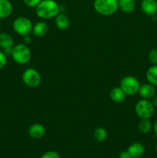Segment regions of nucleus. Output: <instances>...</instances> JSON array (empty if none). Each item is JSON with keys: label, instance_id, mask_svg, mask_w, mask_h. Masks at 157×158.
Wrapping results in <instances>:
<instances>
[{"label": "nucleus", "instance_id": "6ab92c4d", "mask_svg": "<svg viewBox=\"0 0 157 158\" xmlns=\"http://www.w3.org/2000/svg\"><path fill=\"white\" fill-rule=\"evenodd\" d=\"M153 123L151 122L150 119H140L138 123V130L141 134H147L152 130Z\"/></svg>", "mask_w": 157, "mask_h": 158}, {"label": "nucleus", "instance_id": "393cba45", "mask_svg": "<svg viewBox=\"0 0 157 158\" xmlns=\"http://www.w3.org/2000/svg\"><path fill=\"white\" fill-rule=\"evenodd\" d=\"M119 157V158H131V156L127 151H123V152L120 153Z\"/></svg>", "mask_w": 157, "mask_h": 158}, {"label": "nucleus", "instance_id": "a878e982", "mask_svg": "<svg viewBox=\"0 0 157 158\" xmlns=\"http://www.w3.org/2000/svg\"><path fill=\"white\" fill-rule=\"evenodd\" d=\"M23 41H24V44L28 45L31 43L32 41V38H31L30 35H26V36H23Z\"/></svg>", "mask_w": 157, "mask_h": 158}, {"label": "nucleus", "instance_id": "ddd939ff", "mask_svg": "<svg viewBox=\"0 0 157 158\" xmlns=\"http://www.w3.org/2000/svg\"><path fill=\"white\" fill-rule=\"evenodd\" d=\"M127 151L131 158H141L145 154V147L141 143H133L128 148Z\"/></svg>", "mask_w": 157, "mask_h": 158}, {"label": "nucleus", "instance_id": "f3484780", "mask_svg": "<svg viewBox=\"0 0 157 158\" xmlns=\"http://www.w3.org/2000/svg\"><path fill=\"white\" fill-rule=\"evenodd\" d=\"M15 46L12 35L7 32H0V48L2 49H10Z\"/></svg>", "mask_w": 157, "mask_h": 158}, {"label": "nucleus", "instance_id": "9d476101", "mask_svg": "<svg viewBox=\"0 0 157 158\" xmlns=\"http://www.w3.org/2000/svg\"><path fill=\"white\" fill-rule=\"evenodd\" d=\"M141 9L146 15L152 16L157 14L156 0H143L141 2Z\"/></svg>", "mask_w": 157, "mask_h": 158}, {"label": "nucleus", "instance_id": "f8f14e48", "mask_svg": "<svg viewBox=\"0 0 157 158\" xmlns=\"http://www.w3.org/2000/svg\"><path fill=\"white\" fill-rule=\"evenodd\" d=\"M126 94L120 86L114 87L109 92V97L115 103H122L126 98Z\"/></svg>", "mask_w": 157, "mask_h": 158}, {"label": "nucleus", "instance_id": "9b49d317", "mask_svg": "<svg viewBox=\"0 0 157 158\" xmlns=\"http://www.w3.org/2000/svg\"><path fill=\"white\" fill-rule=\"evenodd\" d=\"M49 32V26L44 21H39L33 25L32 34L35 37H43Z\"/></svg>", "mask_w": 157, "mask_h": 158}, {"label": "nucleus", "instance_id": "423d86ee", "mask_svg": "<svg viewBox=\"0 0 157 158\" xmlns=\"http://www.w3.org/2000/svg\"><path fill=\"white\" fill-rule=\"evenodd\" d=\"M138 79L132 76H126L121 80L119 86L127 96H132L138 94L140 86Z\"/></svg>", "mask_w": 157, "mask_h": 158}, {"label": "nucleus", "instance_id": "f257e3e1", "mask_svg": "<svg viewBox=\"0 0 157 158\" xmlns=\"http://www.w3.org/2000/svg\"><path fill=\"white\" fill-rule=\"evenodd\" d=\"M35 9V15L42 19H54L60 13V6L55 0H42Z\"/></svg>", "mask_w": 157, "mask_h": 158}, {"label": "nucleus", "instance_id": "5701e85b", "mask_svg": "<svg viewBox=\"0 0 157 158\" xmlns=\"http://www.w3.org/2000/svg\"><path fill=\"white\" fill-rule=\"evenodd\" d=\"M22 1L27 7L35 8L39 4L42 0H22Z\"/></svg>", "mask_w": 157, "mask_h": 158}, {"label": "nucleus", "instance_id": "dca6fc26", "mask_svg": "<svg viewBox=\"0 0 157 158\" xmlns=\"http://www.w3.org/2000/svg\"><path fill=\"white\" fill-rule=\"evenodd\" d=\"M55 23L58 29L66 30L70 26V20L66 15L63 13H59L55 17Z\"/></svg>", "mask_w": 157, "mask_h": 158}, {"label": "nucleus", "instance_id": "20e7f679", "mask_svg": "<svg viewBox=\"0 0 157 158\" xmlns=\"http://www.w3.org/2000/svg\"><path fill=\"white\" fill-rule=\"evenodd\" d=\"M135 112L139 119H151L155 114V106L150 100L141 99L135 103Z\"/></svg>", "mask_w": 157, "mask_h": 158}, {"label": "nucleus", "instance_id": "39448f33", "mask_svg": "<svg viewBox=\"0 0 157 158\" xmlns=\"http://www.w3.org/2000/svg\"><path fill=\"white\" fill-rule=\"evenodd\" d=\"M12 28L15 33L22 36L32 34L33 24L31 19L26 16L17 17L12 23Z\"/></svg>", "mask_w": 157, "mask_h": 158}, {"label": "nucleus", "instance_id": "7ed1b4c3", "mask_svg": "<svg viewBox=\"0 0 157 158\" xmlns=\"http://www.w3.org/2000/svg\"><path fill=\"white\" fill-rule=\"evenodd\" d=\"M11 56L15 63L19 65H25L30 61L32 52L27 45L24 43H19L15 45L12 47Z\"/></svg>", "mask_w": 157, "mask_h": 158}, {"label": "nucleus", "instance_id": "a211bd4d", "mask_svg": "<svg viewBox=\"0 0 157 158\" xmlns=\"http://www.w3.org/2000/svg\"><path fill=\"white\" fill-rule=\"evenodd\" d=\"M146 78L148 83L157 87V65H152L146 73Z\"/></svg>", "mask_w": 157, "mask_h": 158}, {"label": "nucleus", "instance_id": "f03ea898", "mask_svg": "<svg viewBox=\"0 0 157 158\" xmlns=\"http://www.w3.org/2000/svg\"><path fill=\"white\" fill-rule=\"evenodd\" d=\"M93 8L99 15H112L119 9L118 0H94Z\"/></svg>", "mask_w": 157, "mask_h": 158}, {"label": "nucleus", "instance_id": "aec40b11", "mask_svg": "<svg viewBox=\"0 0 157 158\" xmlns=\"http://www.w3.org/2000/svg\"><path fill=\"white\" fill-rule=\"evenodd\" d=\"M108 137V133L106 130L103 127H98L94 131L93 137L96 141L103 142L106 140Z\"/></svg>", "mask_w": 157, "mask_h": 158}, {"label": "nucleus", "instance_id": "b1692460", "mask_svg": "<svg viewBox=\"0 0 157 158\" xmlns=\"http://www.w3.org/2000/svg\"><path fill=\"white\" fill-rule=\"evenodd\" d=\"M7 63V56L3 52V51H0V69L4 68Z\"/></svg>", "mask_w": 157, "mask_h": 158}, {"label": "nucleus", "instance_id": "c756f323", "mask_svg": "<svg viewBox=\"0 0 157 158\" xmlns=\"http://www.w3.org/2000/svg\"><path fill=\"white\" fill-rule=\"evenodd\" d=\"M1 26H2V24H1V19H0V29H1Z\"/></svg>", "mask_w": 157, "mask_h": 158}, {"label": "nucleus", "instance_id": "c85d7f7f", "mask_svg": "<svg viewBox=\"0 0 157 158\" xmlns=\"http://www.w3.org/2000/svg\"><path fill=\"white\" fill-rule=\"evenodd\" d=\"M155 151H156V153H157V143L156 144H155Z\"/></svg>", "mask_w": 157, "mask_h": 158}, {"label": "nucleus", "instance_id": "6e6552de", "mask_svg": "<svg viewBox=\"0 0 157 158\" xmlns=\"http://www.w3.org/2000/svg\"><path fill=\"white\" fill-rule=\"evenodd\" d=\"M138 94L140 96L142 99H146V100H152L154 96L156 94V89L155 86L150 83H144V84L140 85L139 89Z\"/></svg>", "mask_w": 157, "mask_h": 158}, {"label": "nucleus", "instance_id": "0eeeda50", "mask_svg": "<svg viewBox=\"0 0 157 158\" xmlns=\"http://www.w3.org/2000/svg\"><path fill=\"white\" fill-rule=\"evenodd\" d=\"M22 80L28 87L36 88L41 84L42 77L36 69L29 68L23 72L22 75Z\"/></svg>", "mask_w": 157, "mask_h": 158}, {"label": "nucleus", "instance_id": "4468645a", "mask_svg": "<svg viewBox=\"0 0 157 158\" xmlns=\"http://www.w3.org/2000/svg\"><path fill=\"white\" fill-rule=\"evenodd\" d=\"M13 7L9 0H0V19H4L11 15Z\"/></svg>", "mask_w": 157, "mask_h": 158}, {"label": "nucleus", "instance_id": "4be33fe9", "mask_svg": "<svg viewBox=\"0 0 157 158\" xmlns=\"http://www.w3.org/2000/svg\"><path fill=\"white\" fill-rule=\"evenodd\" d=\"M40 158H61V157H60V154L56 151H49L44 153Z\"/></svg>", "mask_w": 157, "mask_h": 158}, {"label": "nucleus", "instance_id": "412c9836", "mask_svg": "<svg viewBox=\"0 0 157 158\" xmlns=\"http://www.w3.org/2000/svg\"><path fill=\"white\" fill-rule=\"evenodd\" d=\"M148 60L151 65H157V49L153 48L148 53Z\"/></svg>", "mask_w": 157, "mask_h": 158}, {"label": "nucleus", "instance_id": "cd10ccee", "mask_svg": "<svg viewBox=\"0 0 157 158\" xmlns=\"http://www.w3.org/2000/svg\"><path fill=\"white\" fill-rule=\"evenodd\" d=\"M152 130H153L154 133L155 134V135L157 136V120L154 122L153 123V127H152Z\"/></svg>", "mask_w": 157, "mask_h": 158}, {"label": "nucleus", "instance_id": "1a4fd4ad", "mask_svg": "<svg viewBox=\"0 0 157 158\" xmlns=\"http://www.w3.org/2000/svg\"><path fill=\"white\" fill-rule=\"evenodd\" d=\"M46 134V129L42 124L38 123H32L28 128V134L32 139H41Z\"/></svg>", "mask_w": 157, "mask_h": 158}, {"label": "nucleus", "instance_id": "2eb2a0df", "mask_svg": "<svg viewBox=\"0 0 157 158\" xmlns=\"http://www.w3.org/2000/svg\"><path fill=\"white\" fill-rule=\"evenodd\" d=\"M119 9L124 13H132L135 9V0H118Z\"/></svg>", "mask_w": 157, "mask_h": 158}, {"label": "nucleus", "instance_id": "bb28decb", "mask_svg": "<svg viewBox=\"0 0 157 158\" xmlns=\"http://www.w3.org/2000/svg\"><path fill=\"white\" fill-rule=\"evenodd\" d=\"M151 101H152V104L155 106V108H157V94H155V95L154 96V97L152 99Z\"/></svg>", "mask_w": 157, "mask_h": 158}]
</instances>
